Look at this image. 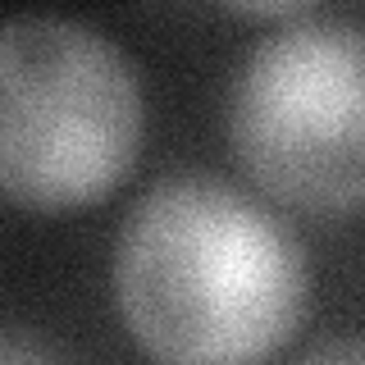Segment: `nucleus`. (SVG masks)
<instances>
[{
	"label": "nucleus",
	"instance_id": "obj_3",
	"mask_svg": "<svg viewBox=\"0 0 365 365\" xmlns=\"http://www.w3.org/2000/svg\"><path fill=\"white\" fill-rule=\"evenodd\" d=\"M242 174L297 215L365 205V28L302 14L247 55L228 106Z\"/></svg>",
	"mask_w": 365,
	"mask_h": 365
},
{
	"label": "nucleus",
	"instance_id": "obj_5",
	"mask_svg": "<svg viewBox=\"0 0 365 365\" xmlns=\"http://www.w3.org/2000/svg\"><path fill=\"white\" fill-rule=\"evenodd\" d=\"M0 365H55V361L46 356L41 342H32V338H23L19 329H9L5 347H0Z\"/></svg>",
	"mask_w": 365,
	"mask_h": 365
},
{
	"label": "nucleus",
	"instance_id": "obj_4",
	"mask_svg": "<svg viewBox=\"0 0 365 365\" xmlns=\"http://www.w3.org/2000/svg\"><path fill=\"white\" fill-rule=\"evenodd\" d=\"M292 365H365V338H334L319 342L306 356H297Z\"/></svg>",
	"mask_w": 365,
	"mask_h": 365
},
{
	"label": "nucleus",
	"instance_id": "obj_1",
	"mask_svg": "<svg viewBox=\"0 0 365 365\" xmlns=\"http://www.w3.org/2000/svg\"><path fill=\"white\" fill-rule=\"evenodd\" d=\"M114 297L155 365H265L311 306L292 228L215 174H174L133 201Z\"/></svg>",
	"mask_w": 365,
	"mask_h": 365
},
{
	"label": "nucleus",
	"instance_id": "obj_2",
	"mask_svg": "<svg viewBox=\"0 0 365 365\" xmlns=\"http://www.w3.org/2000/svg\"><path fill=\"white\" fill-rule=\"evenodd\" d=\"M142 91L119 46L73 19H9L0 37V187L23 210L110 197L137 160Z\"/></svg>",
	"mask_w": 365,
	"mask_h": 365
}]
</instances>
